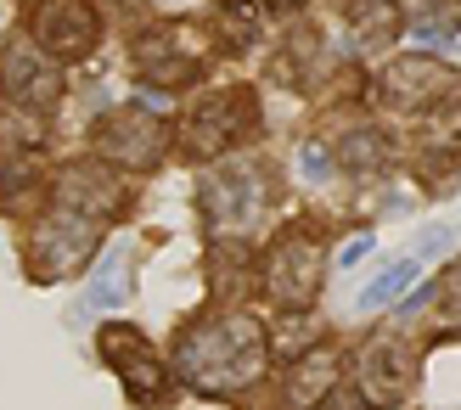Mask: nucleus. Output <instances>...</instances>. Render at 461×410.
Wrapping results in <instances>:
<instances>
[{"label":"nucleus","mask_w":461,"mask_h":410,"mask_svg":"<svg viewBox=\"0 0 461 410\" xmlns=\"http://www.w3.org/2000/svg\"><path fill=\"white\" fill-rule=\"evenodd\" d=\"M298 164H304V180H327L332 174V152H321V141H310L298 152Z\"/></svg>","instance_id":"nucleus-22"},{"label":"nucleus","mask_w":461,"mask_h":410,"mask_svg":"<svg viewBox=\"0 0 461 410\" xmlns=\"http://www.w3.org/2000/svg\"><path fill=\"white\" fill-rule=\"evenodd\" d=\"M248 129H253L248 90H220V96L197 102V112L186 119V129H180V141H186L192 157H214V152H225V147H237Z\"/></svg>","instance_id":"nucleus-5"},{"label":"nucleus","mask_w":461,"mask_h":410,"mask_svg":"<svg viewBox=\"0 0 461 410\" xmlns=\"http://www.w3.org/2000/svg\"><path fill=\"white\" fill-rule=\"evenodd\" d=\"M400 12L394 6H383V0H360L355 6V45L360 51H388V45L400 40Z\"/></svg>","instance_id":"nucleus-17"},{"label":"nucleus","mask_w":461,"mask_h":410,"mask_svg":"<svg viewBox=\"0 0 461 410\" xmlns=\"http://www.w3.org/2000/svg\"><path fill=\"white\" fill-rule=\"evenodd\" d=\"M377 147H383V141H377L372 129L355 135V141H349V169H377V164H383V152H377Z\"/></svg>","instance_id":"nucleus-21"},{"label":"nucleus","mask_w":461,"mask_h":410,"mask_svg":"<svg viewBox=\"0 0 461 410\" xmlns=\"http://www.w3.org/2000/svg\"><path fill=\"white\" fill-rule=\"evenodd\" d=\"M321 264H327V254H321L315 236H304V231L282 236V242H276V254H270V270H265L270 299L282 304V309H304L315 299V287H321Z\"/></svg>","instance_id":"nucleus-4"},{"label":"nucleus","mask_w":461,"mask_h":410,"mask_svg":"<svg viewBox=\"0 0 461 410\" xmlns=\"http://www.w3.org/2000/svg\"><path fill=\"white\" fill-rule=\"evenodd\" d=\"M400 22L428 45L461 40V0H400Z\"/></svg>","instance_id":"nucleus-15"},{"label":"nucleus","mask_w":461,"mask_h":410,"mask_svg":"<svg viewBox=\"0 0 461 410\" xmlns=\"http://www.w3.org/2000/svg\"><path fill=\"white\" fill-rule=\"evenodd\" d=\"M40 186H45V180H40L34 157H6V164H0V209H6V214H17Z\"/></svg>","instance_id":"nucleus-19"},{"label":"nucleus","mask_w":461,"mask_h":410,"mask_svg":"<svg viewBox=\"0 0 461 410\" xmlns=\"http://www.w3.org/2000/svg\"><path fill=\"white\" fill-rule=\"evenodd\" d=\"M417 270H422V259H394V264H383V270H377V281H366V287H360V309H383V304L405 299V287L417 281Z\"/></svg>","instance_id":"nucleus-18"},{"label":"nucleus","mask_w":461,"mask_h":410,"mask_svg":"<svg viewBox=\"0 0 461 410\" xmlns=\"http://www.w3.org/2000/svg\"><path fill=\"white\" fill-rule=\"evenodd\" d=\"M450 67L445 62H433V57H400L394 67L383 74V102H394V107H428V102H439L445 90H450Z\"/></svg>","instance_id":"nucleus-12"},{"label":"nucleus","mask_w":461,"mask_h":410,"mask_svg":"<svg viewBox=\"0 0 461 410\" xmlns=\"http://www.w3.org/2000/svg\"><path fill=\"white\" fill-rule=\"evenodd\" d=\"M29 29H34V45L45 57L79 62L102 40V12H96V0H34Z\"/></svg>","instance_id":"nucleus-3"},{"label":"nucleus","mask_w":461,"mask_h":410,"mask_svg":"<svg viewBox=\"0 0 461 410\" xmlns=\"http://www.w3.org/2000/svg\"><path fill=\"white\" fill-rule=\"evenodd\" d=\"M265 6H270V12H282V17H287V12H298V6H304V0H265Z\"/></svg>","instance_id":"nucleus-26"},{"label":"nucleus","mask_w":461,"mask_h":410,"mask_svg":"<svg viewBox=\"0 0 461 410\" xmlns=\"http://www.w3.org/2000/svg\"><path fill=\"white\" fill-rule=\"evenodd\" d=\"M62 96V74L57 57H45L40 45H17L6 51V74H0V102L29 107V112H51Z\"/></svg>","instance_id":"nucleus-7"},{"label":"nucleus","mask_w":461,"mask_h":410,"mask_svg":"<svg viewBox=\"0 0 461 410\" xmlns=\"http://www.w3.org/2000/svg\"><path fill=\"white\" fill-rule=\"evenodd\" d=\"M175 366L203 394H237V388H248V382L265 377V332L242 309L209 315V321L186 326Z\"/></svg>","instance_id":"nucleus-1"},{"label":"nucleus","mask_w":461,"mask_h":410,"mask_svg":"<svg viewBox=\"0 0 461 410\" xmlns=\"http://www.w3.org/2000/svg\"><path fill=\"white\" fill-rule=\"evenodd\" d=\"M96 349H102L107 366L130 382V399H147V405L164 399V366H158V354L147 349V337L135 326H102Z\"/></svg>","instance_id":"nucleus-9"},{"label":"nucleus","mask_w":461,"mask_h":410,"mask_svg":"<svg viewBox=\"0 0 461 410\" xmlns=\"http://www.w3.org/2000/svg\"><path fill=\"white\" fill-rule=\"evenodd\" d=\"M265 202H270V192H265L259 164H230L225 174L209 180V192H203V209H209L214 231H248V225L265 214Z\"/></svg>","instance_id":"nucleus-6"},{"label":"nucleus","mask_w":461,"mask_h":410,"mask_svg":"<svg viewBox=\"0 0 461 410\" xmlns=\"http://www.w3.org/2000/svg\"><path fill=\"white\" fill-rule=\"evenodd\" d=\"M332 388H338V360L315 349V354H304V360H298V366L287 371L282 399H287V410H315Z\"/></svg>","instance_id":"nucleus-14"},{"label":"nucleus","mask_w":461,"mask_h":410,"mask_svg":"<svg viewBox=\"0 0 461 410\" xmlns=\"http://www.w3.org/2000/svg\"><path fill=\"white\" fill-rule=\"evenodd\" d=\"M445 292H450V309H461V264L450 270V281H445Z\"/></svg>","instance_id":"nucleus-25"},{"label":"nucleus","mask_w":461,"mask_h":410,"mask_svg":"<svg viewBox=\"0 0 461 410\" xmlns=\"http://www.w3.org/2000/svg\"><path fill=\"white\" fill-rule=\"evenodd\" d=\"M445 247H450V225H428L422 242H417V259L422 254H445Z\"/></svg>","instance_id":"nucleus-23"},{"label":"nucleus","mask_w":461,"mask_h":410,"mask_svg":"<svg viewBox=\"0 0 461 410\" xmlns=\"http://www.w3.org/2000/svg\"><path fill=\"white\" fill-rule=\"evenodd\" d=\"M124 299H130V254L113 247V254L96 264L90 287H85V309H119Z\"/></svg>","instance_id":"nucleus-16"},{"label":"nucleus","mask_w":461,"mask_h":410,"mask_svg":"<svg viewBox=\"0 0 461 410\" xmlns=\"http://www.w3.org/2000/svg\"><path fill=\"white\" fill-rule=\"evenodd\" d=\"M411 388V354L400 349V337H377L372 349L360 354V394L372 405H394Z\"/></svg>","instance_id":"nucleus-13"},{"label":"nucleus","mask_w":461,"mask_h":410,"mask_svg":"<svg viewBox=\"0 0 461 410\" xmlns=\"http://www.w3.org/2000/svg\"><path fill=\"white\" fill-rule=\"evenodd\" d=\"M372 247H377V236H355V242H349V247L338 254V264H360L366 254H372Z\"/></svg>","instance_id":"nucleus-24"},{"label":"nucleus","mask_w":461,"mask_h":410,"mask_svg":"<svg viewBox=\"0 0 461 410\" xmlns=\"http://www.w3.org/2000/svg\"><path fill=\"white\" fill-rule=\"evenodd\" d=\"M197 62L203 57H192V40H186L180 22H158V29L135 34V74H141L147 85H158V90L186 85L197 74Z\"/></svg>","instance_id":"nucleus-8"},{"label":"nucleus","mask_w":461,"mask_h":410,"mask_svg":"<svg viewBox=\"0 0 461 410\" xmlns=\"http://www.w3.org/2000/svg\"><path fill=\"white\" fill-rule=\"evenodd\" d=\"M57 209H74V214H90V219H107L124 209V192L119 180L96 164H68L57 174Z\"/></svg>","instance_id":"nucleus-11"},{"label":"nucleus","mask_w":461,"mask_h":410,"mask_svg":"<svg viewBox=\"0 0 461 410\" xmlns=\"http://www.w3.org/2000/svg\"><path fill=\"white\" fill-rule=\"evenodd\" d=\"M220 12H225L230 45H253V34H259V12H253V0H220Z\"/></svg>","instance_id":"nucleus-20"},{"label":"nucleus","mask_w":461,"mask_h":410,"mask_svg":"<svg viewBox=\"0 0 461 410\" xmlns=\"http://www.w3.org/2000/svg\"><path fill=\"white\" fill-rule=\"evenodd\" d=\"M102 247V219L57 209L51 219H40V231L29 236V270L34 281H57V276H79Z\"/></svg>","instance_id":"nucleus-2"},{"label":"nucleus","mask_w":461,"mask_h":410,"mask_svg":"<svg viewBox=\"0 0 461 410\" xmlns=\"http://www.w3.org/2000/svg\"><path fill=\"white\" fill-rule=\"evenodd\" d=\"M158 147H164V129L141 119V107H124V112H107L96 124V152L113 157V164H135L147 169L158 164Z\"/></svg>","instance_id":"nucleus-10"}]
</instances>
